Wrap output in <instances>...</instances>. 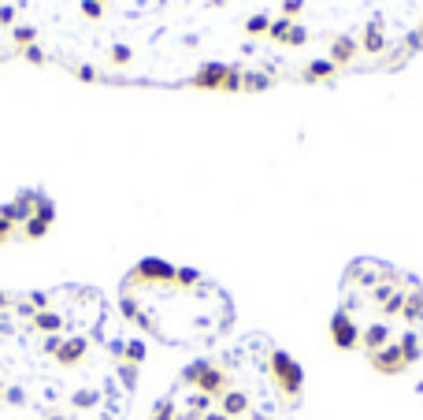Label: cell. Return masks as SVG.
I'll return each instance as SVG.
<instances>
[{
    "mask_svg": "<svg viewBox=\"0 0 423 420\" xmlns=\"http://www.w3.org/2000/svg\"><path fill=\"white\" fill-rule=\"evenodd\" d=\"M301 11H304V0H282V19H290V23H294Z\"/></svg>",
    "mask_w": 423,
    "mask_h": 420,
    "instance_id": "obj_11",
    "label": "cell"
},
{
    "mask_svg": "<svg viewBox=\"0 0 423 420\" xmlns=\"http://www.w3.org/2000/svg\"><path fill=\"white\" fill-rule=\"evenodd\" d=\"M223 93H241V68H231V75L223 82Z\"/></svg>",
    "mask_w": 423,
    "mask_h": 420,
    "instance_id": "obj_12",
    "label": "cell"
},
{
    "mask_svg": "<svg viewBox=\"0 0 423 420\" xmlns=\"http://www.w3.org/2000/svg\"><path fill=\"white\" fill-rule=\"evenodd\" d=\"M111 63H116V68H126V63L130 60H134V48H130V45H111Z\"/></svg>",
    "mask_w": 423,
    "mask_h": 420,
    "instance_id": "obj_6",
    "label": "cell"
},
{
    "mask_svg": "<svg viewBox=\"0 0 423 420\" xmlns=\"http://www.w3.org/2000/svg\"><path fill=\"white\" fill-rule=\"evenodd\" d=\"M19 53H23V60H30V63H45V53H41L38 45H26V48H19Z\"/></svg>",
    "mask_w": 423,
    "mask_h": 420,
    "instance_id": "obj_13",
    "label": "cell"
},
{
    "mask_svg": "<svg viewBox=\"0 0 423 420\" xmlns=\"http://www.w3.org/2000/svg\"><path fill=\"white\" fill-rule=\"evenodd\" d=\"M290 26H294V23H290V19H275V23L268 26V38H271V41H286V34H290Z\"/></svg>",
    "mask_w": 423,
    "mask_h": 420,
    "instance_id": "obj_9",
    "label": "cell"
},
{
    "mask_svg": "<svg viewBox=\"0 0 423 420\" xmlns=\"http://www.w3.org/2000/svg\"><path fill=\"white\" fill-rule=\"evenodd\" d=\"M334 71H338V68H334L331 60H312V63L304 68V82H323V78H331Z\"/></svg>",
    "mask_w": 423,
    "mask_h": 420,
    "instance_id": "obj_4",
    "label": "cell"
},
{
    "mask_svg": "<svg viewBox=\"0 0 423 420\" xmlns=\"http://www.w3.org/2000/svg\"><path fill=\"white\" fill-rule=\"evenodd\" d=\"M268 26H271V19H268V15H253V19L246 23V34L260 38V34H268Z\"/></svg>",
    "mask_w": 423,
    "mask_h": 420,
    "instance_id": "obj_8",
    "label": "cell"
},
{
    "mask_svg": "<svg viewBox=\"0 0 423 420\" xmlns=\"http://www.w3.org/2000/svg\"><path fill=\"white\" fill-rule=\"evenodd\" d=\"M11 38H15V45H19V48H26V45L38 41V30H34V26H15Z\"/></svg>",
    "mask_w": 423,
    "mask_h": 420,
    "instance_id": "obj_5",
    "label": "cell"
},
{
    "mask_svg": "<svg viewBox=\"0 0 423 420\" xmlns=\"http://www.w3.org/2000/svg\"><path fill=\"white\" fill-rule=\"evenodd\" d=\"M271 86V75H246L241 71V90H268Z\"/></svg>",
    "mask_w": 423,
    "mask_h": 420,
    "instance_id": "obj_7",
    "label": "cell"
},
{
    "mask_svg": "<svg viewBox=\"0 0 423 420\" xmlns=\"http://www.w3.org/2000/svg\"><path fill=\"white\" fill-rule=\"evenodd\" d=\"M97 4H104V0H97Z\"/></svg>",
    "mask_w": 423,
    "mask_h": 420,
    "instance_id": "obj_19",
    "label": "cell"
},
{
    "mask_svg": "<svg viewBox=\"0 0 423 420\" xmlns=\"http://www.w3.org/2000/svg\"><path fill=\"white\" fill-rule=\"evenodd\" d=\"M211 4H216V8H219V4H226V0H211Z\"/></svg>",
    "mask_w": 423,
    "mask_h": 420,
    "instance_id": "obj_18",
    "label": "cell"
},
{
    "mask_svg": "<svg viewBox=\"0 0 423 420\" xmlns=\"http://www.w3.org/2000/svg\"><path fill=\"white\" fill-rule=\"evenodd\" d=\"M8 235H11V223H4V220H0V242H4Z\"/></svg>",
    "mask_w": 423,
    "mask_h": 420,
    "instance_id": "obj_17",
    "label": "cell"
},
{
    "mask_svg": "<svg viewBox=\"0 0 423 420\" xmlns=\"http://www.w3.org/2000/svg\"><path fill=\"white\" fill-rule=\"evenodd\" d=\"M282 45H294V48H297V45H308V30L294 23V26H290V34H286V41H282Z\"/></svg>",
    "mask_w": 423,
    "mask_h": 420,
    "instance_id": "obj_10",
    "label": "cell"
},
{
    "mask_svg": "<svg viewBox=\"0 0 423 420\" xmlns=\"http://www.w3.org/2000/svg\"><path fill=\"white\" fill-rule=\"evenodd\" d=\"M0 26H15V8H0Z\"/></svg>",
    "mask_w": 423,
    "mask_h": 420,
    "instance_id": "obj_16",
    "label": "cell"
},
{
    "mask_svg": "<svg viewBox=\"0 0 423 420\" xmlns=\"http://www.w3.org/2000/svg\"><path fill=\"white\" fill-rule=\"evenodd\" d=\"M361 48L371 56H379L383 48H386V30H383V19H371L364 26V34H361Z\"/></svg>",
    "mask_w": 423,
    "mask_h": 420,
    "instance_id": "obj_2",
    "label": "cell"
},
{
    "mask_svg": "<svg viewBox=\"0 0 423 420\" xmlns=\"http://www.w3.org/2000/svg\"><path fill=\"white\" fill-rule=\"evenodd\" d=\"M226 75H231V68H226V63L208 60V63H201V68H197V75L189 78V86H197V90H223Z\"/></svg>",
    "mask_w": 423,
    "mask_h": 420,
    "instance_id": "obj_1",
    "label": "cell"
},
{
    "mask_svg": "<svg viewBox=\"0 0 423 420\" xmlns=\"http://www.w3.org/2000/svg\"><path fill=\"white\" fill-rule=\"evenodd\" d=\"M356 48H361V41L349 38V34H341L338 41H331V56H327V60L334 63V68H346V63H353Z\"/></svg>",
    "mask_w": 423,
    "mask_h": 420,
    "instance_id": "obj_3",
    "label": "cell"
},
{
    "mask_svg": "<svg viewBox=\"0 0 423 420\" xmlns=\"http://www.w3.org/2000/svg\"><path fill=\"white\" fill-rule=\"evenodd\" d=\"M82 15H86V19H101V4H97V0H82Z\"/></svg>",
    "mask_w": 423,
    "mask_h": 420,
    "instance_id": "obj_14",
    "label": "cell"
},
{
    "mask_svg": "<svg viewBox=\"0 0 423 420\" xmlns=\"http://www.w3.org/2000/svg\"><path fill=\"white\" fill-rule=\"evenodd\" d=\"M75 75H78V82H97V78H101V75H97L93 68H78Z\"/></svg>",
    "mask_w": 423,
    "mask_h": 420,
    "instance_id": "obj_15",
    "label": "cell"
}]
</instances>
